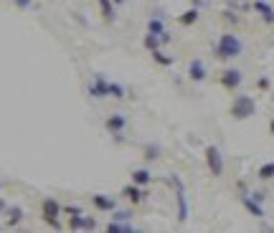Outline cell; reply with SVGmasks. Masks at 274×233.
Here are the masks:
<instances>
[{"mask_svg": "<svg viewBox=\"0 0 274 233\" xmlns=\"http://www.w3.org/2000/svg\"><path fill=\"white\" fill-rule=\"evenodd\" d=\"M193 5H196V8H201V5H203V0H193Z\"/></svg>", "mask_w": 274, "mask_h": 233, "instance_id": "32", "label": "cell"}, {"mask_svg": "<svg viewBox=\"0 0 274 233\" xmlns=\"http://www.w3.org/2000/svg\"><path fill=\"white\" fill-rule=\"evenodd\" d=\"M110 96H114V99H122V96H124V87H122V84L110 81Z\"/></svg>", "mask_w": 274, "mask_h": 233, "instance_id": "24", "label": "cell"}, {"mask_svg": "<svg viewBox=\"0 0 274 233\" xmlns=\"http://www.w3.org/2000/svg\"><path fill=\"white\" fill-rule=\"evenodd\" d=\"M206 76H208V71H206V63L201 61V58H193L191 63H188V79L191 81H206Z\"/></svg>", "mask_w": 274, "mask_h": 233, "instance_id": "9", "label": "cell"}, {"mask_svg": "<svg viewBox=\"0 0 274 233\" xmlns=\"http://www.w3.org/2000/svg\"><path fill=\"white\" fill-rule=\"evenodd\" d=\"M107 231H110V233H127V231H135V228L127 226V223H122V221H112V223L107 226Z\"/></svg>", "mask_w": 274, "mask_h": 233, "instance_id": "21", "label": "cell"}, {"mask_svg": "<svg viewBox=\"0 0 274 233\" xmlns=\"http://www.w3.org/2000/svg\"><path fill=\"white\" fill-rule=\"evenodd\" d=\"M61 210H64V208L58 205L56 198H46L44 203H41V218H44L46 226L58 228V213H61Z\"/></svg>", "mask_w": 274, "mask_h": 233, "instance_id": "4", "label": "cell"}, {"mask_svg": "<svg viewBox=\"0 0 274 233\" xmlns=\"http://www.w3.org/2000/svg\"><path fill=\"white\" fill-rule=\"evenodd\" d=\"M160 46H163L160 36H155V33H145V48H147V51L153 53V51H158Z\"/></svg>", "mask_w": 274, "mask_h": 233, "instance_id": "18", "label": "cell"}, {"mask_svg": "<svg viewBox=\"0 0 274 233\" xmlns=\"http://www.w3.org/2000/svg\"><path fill=\"white\" fill-rule=\"evenodd\" d=\"M23 221V208H8V226H18Z\"/></svg>", "mask_w": 274, "mask_h": 233, "instance_id": "19", "label": "cell"}, {"mask_svg": "<svg viewBox=\"0 0 274 233\" xmlns=\"http://www.w3.org/2000/svg\"><path fill=\"white\" fill-rule=\"evenodd\" d=\"M244 53V41L236 33H223L216 44V58L221 61H231V58H239Z\"/></svg>", "mask_w": 274, "mask_h": 233, "instance_id": "1", "label": "cell"}, {"mask_svg": "<svg viewBox=\"0 0 274 233\" xmlns=\"http://www.w3.org/2000/svg\"><path fill=\"white\" fill-rule=\"evenodd\" d=\"M3 210H8V205H5V200L0 198V213H3Z\"/></svg>", "mask_w": 274, "mask_h": 233, "instance_id": "30", "label": "cell"}, {"mask_svg": "<svg viewBox=\"0 0 274 233\" xmlns=\"http://www.w3.org/2000/svg\"><path fill=\"white\" fill-rule=\"evenodd\" d=\"M249 195H251V198H257L259 203H264V193H249Z\"/></svg>", "mask_w": 274, "mask_h": 233, "instance_id": "29", "label": "cell"}, {"mask_svg": "<svg viewBox=\"0 0 274 233\" xmlns=\"http://www.w3.org/2000/svg\"><path fill=\"white\" fill-rule=\"evenodd\" d=\"M92 203H94L97 210H112V213H114V208H117V200L112 195H102V193L92 195Z\"/></svg>", "mask_w": 274, "mask_h": 233, "instance_id": "13", "label": "cell"}, {"mask_svg": "<svg viewBox=\"0 0 274 233\" xmlns=\"http://www.w3.org/2000/svg\"><path fill=\"white\" fill-rule=\"evenodd\" d=\"M257 87H259V89H262V92H267V89H269V87H272V81H269V79H267V76H262V79H259V81H257Z\"/></svg>", "mask_w": 274, "mask_h": 233, "instance_id": "27", "label": "cell"}, {"mask_svg": "<svg viewBox=\"0 0 274 233\" xmlns=\"http://www.w3.org/2000/svg\"><path fill=\"white\" fill-rule=\"evenodd\" d=\"M228 114L234 117V119H249V117H254V114H257V99L249 96V94H239L234 101H231Z\"/></svg>", "mask_w": 274, "mask_h": 233, "instance_id": "2", "label": "cell"}, {"mask_svg": "<svg viewBox=\"0 0 274 233\" xmlns=\"http://www.w3.org/2000/svg\"><path fill=\"white\" fill-rule=\"evenodd\" d=\"M132 183H137V185H150L153 183V173L150 170H145V167H140V170H135L132 173Z\"/></svg>", "mask_w": 274, "mask_h": 233, "instance_id": "17", "label": "cell"}, {"mask_svg": "<svg viewBox=\"0 0 274 233\" xmlns=\"http://www.w3.org/2000/svg\"><path fill=\"white\" fill-rule=\"evenodd\" d=\"M198 18H201V8H188L183 15H178V23L180 26H193V23H198Z\"/></svg>", "mask_w": 274, "mask_h": 233, "instance_id": "15", "label": "cell"}, {"mask_svg": "<svg viewBox=\"0 0 274 233\" xmlns=\"http://www.w3.org/2000/svg\"><path fill=\"white\" fill-rule=\"evenodd\" d=\"M112 3H114V5H122V3H124V0H112Z\"/></svg>", "mask_w": 274, "mask_h": 233, "instance_id": "33", "label": "cell"}, {"mask_svg": "<svg viewBox=\"0 0 274 233\" xmlns=\"http://www.w3.org/2000/svg\"><path fill=\"white\" fill-rule=\"evenodd\" d=\"M254 10L262 15L264 23H272V20H274V8L267 3V0H254Z\"/></svg>", "mask_w": 274, "mask_h": 233, "instance_id": "14", "label": "cell"}, {"mask_svg": "<svg viewBox=\"0 0 274 233\" xmlns=\"http://www.w3.org/2000/svg\"><path fill=\"white\" fill-rule=\"evenodd\" d=\"M219 81H221V87H223V89L236 92V89L241 87V81H244V74H241L239 69H223L221 76H219Z\"/></svg>", "mask_w": 274, "mask_h": 233, "instance_id": "6", "label": "cell"}, {"mask_svg": "<svg viewBox=\"0 0 274 233\" xmlns=\"http://www.w3.org/2000/svg\"><path fill=\"white\" fill-rule=\"evenodd\" d=\"M89 96H94V99H104V96H110V79L107 76H102V74H97L94 79H92V84H89Z\"/></svg>", "mask_w": 274, "mask_h": 233, "instance_id": "7", "label": "cell"}, {"mask_svg": "<svg viewBox=\"0 0 274 233\" xmlns=\"http://www.w3.org/2000/svg\"><path fill=\"white\" fill-rule=\"evenodd\" d=\"M257 175H259V180H274V162H264Z\"/></svg>", "mask_w": 274, "mask_h": 233, "instance_id": "20", "label": "cell"}, {"mask_svg": "<svg viewBox=\"0 0 274 233\" xmlns=\"http://www.w3.org/2000/svg\"><path fill=\"white\" fill-rule=\"evenodd\" d=\"M13 3H15V8L26 10V8H31V5H33V0H13Z\"/></svg>", "mask_w": 274, "mask_h": 233, "instance_id": "26", "label": "cell"}, {"mask_svg": "<svg viewBox=\"0 0 274 233\" xmlns=\"http://www.w3.org/2000/svg\"><path fill=\"white\" fill-rule=\"evenodd\" d=\"M203 157H206V165H208V173L214 178H221L223 175V155L216 144H208L203 150Z\"/></svg>", "mask_w": 274, "mask_h": 233, "instance_id": "3", "label": "cell"}, {"mask_svg": "<svg viewBox=\"0 0 274 233\" xmlns=\"http://www.w3.org/2000/svg\"><path fill=\"white\" fill-rule=\"evenodd\" d=\"M241 205H244V208H246L254 218H264V205H262L257 198H251L249 193H244V195H241Z\"/></svg>", "mask_w": 274, "mask_h": 233, "instance_id": "11", "label": "cell"}, {"mask_svg": "<svg viewBox=\"0 0 274 233\" xmlns=\"http://www.w3.org/2000/svg\"><path fill=\"white\" fill-rule=\"evenodd\" d=\"M64 210H66L69 216H79V213H81V208H79V205H66Z\"/></svg>", "mask_w": 274, "mask_h": 233, "instance_id": "28", "label": "cell"}, {"mask_svg": "<svg viewBox=\"0 0 274 233\" xmlns=\"http://www.w3.org/2000/svg\"><path fill=\"white\" fill-rule=\"evenodd\" d=\"M158 157H160V147H158V144H147V147H145V160L153 162V160H158Z\"/></svg>", "mask_w": 274, "mask_h": 233, "instance_id": "23", "label": "cell"}, {"mask_svg": "<svg viewBox=\"0 0 274 233\" xmlns=\"http://www.w3.org/2000/svg\"><path fill=\"white\" fill-rule=\"evenodd\" d=\"M122 195L127 198L132 205H137V203L145 200V187L137 185V183H130V185H124V187H122Z\"/></svg>", "mask_w": 274, "mask_h": 233, "instance_id": "8", "label": "cell"}, {"mask_svg": "<svg viewBox=\"0 0 274 233\" xmlns=\"http://www.w3.org/2000/svg\"><path fill=\"white\" fill-rule=\"evenodd\" d=\"M173 187H175V203H178V221L185 223L188 221V198H185V187H183V180L178 175L170 178Z\"/></svg>", "mask_w": 274, "mask_h": 233, "instance_id": "5", "label": "cell"}, {"mask_svg": "<svg viewBox=\"0 0 274 233\" xmlns=\"http://www.w3.org/2000/svg\"><path fill=\"white\" fill-rule=\"evenodd\" d=\"M269 132H272V137H274V119L269 122Z\"/></svg>", "mask_w": 274, "mask_h": 233, "instance_id": "31", "label": "cell"}, {"mask_svg": "<svg viewBox=\"0 0 274 233\" xmlns=\"http://www.w3.org/2000/svg\"><path fill=\"white\" fill-rule=\"evenodd\" d=\"M104 127H107V132L110 135H122L124 132V127H127V119H124V114H110L107 122H104Z\"/></svg>", "mask_w": 274, "mask_h": 233, "instance_id": "10", "label": "cell"}, {"mask_svg": "<svg viewBox=\"0 0 274 233\" xmlns=\"http://www.w3.org/2000/svg\"><path fill=\"white\" fill-rule=\"evenodd\" d=\"M99 8H102V18L107 20V23H112L114 20V13H117V5L112 3V0H97Z\"/></svg>", "mask_w": 274, "mask_h": 233, "instance_id": "16", "label": "cell"}, {"mask_svg": "<svg viewBox=\"0 0 274 233\" xmlns=\"http://www.w3.org/2000/svg\"><path fill=\"white\" fill-rule=\"evenodd\" d=\"M272 23H274V20H272Z\"/></svg>", "mask_w": 274, "mask_h": 233, "instance_id": "34", "label": "cell"}, {"mask_svg": "<svg viewBox=\"0 0 274 233\" xmlns=\"http://www.w3.org/2000/svg\"><path fill=\"white\" fill-rule=\"evenodd\" d=\"M153 58H155V63H160V66H170V63H173V58H170V56H165L160 48L153 51Z\"/></svg>", "mask_w": 274, "mask_h": 233, "instance_id": "22", "label": "cell"}, {"mask_svg": "<svg viewBox=\"0 0 274 233\" xmlns=\"http://www.w3.org/2000/svg\"><path fill=\"white\" fill-rule=\"evenodd\" d=\"M147 33H155V36H160V41L163 44H167L170 41V36H167V31H165V23H163V18H150V23H147Z\"/></svg>", "mask_w": 274, "mask_h": 233, "instance_id": "12", "label": "cell"}, {"mask_svg": "<svg viewBox=\"0 0 274 233\" xmlns=\"http://www.w3.org/2000/svg\"><path fill=\"white\" fill-rule=\"evenodd\" d=\"M114 221H130L132 218V210H117L114 208V216H112Z\"/></svg>", "mask_w": 274, "mask_h": 233, "instance_id": "25", "label": "cell"}]
</instances>
